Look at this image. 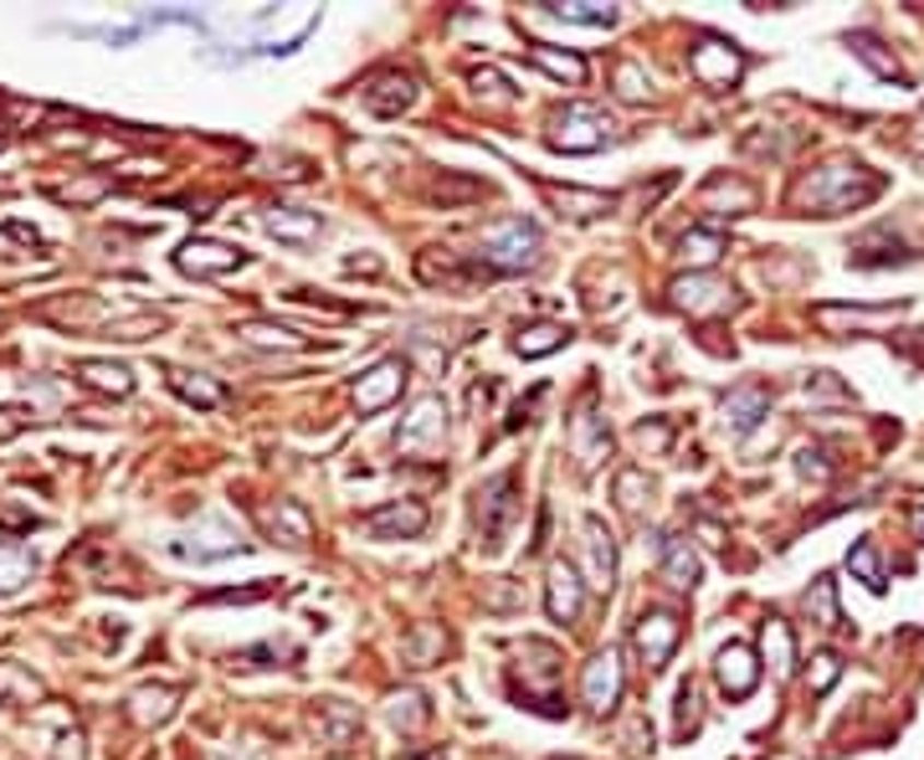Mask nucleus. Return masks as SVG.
I'll use <instances>...</instances> for the list:
<instances>
[{"label": "nucleus", "instance_id": "obj_18", "mask_svg": "<svg viewBox=\"0 0 924 760\" xmlns=\"http://www.w3.org/2000/svg\"><path fill=\"white\" fill-rule=\"evenodd\" d=\"M175 268L190 272V278H226V272L242 268V253L226 242H185L175 253Z\"/></svg>", "mask_w": 924, "mask_h": 760}, {"label": "nucleus", "instance_id": "obj_19", "mask_svg": "<svg viewBox=\"0 0 924 760\" xmlns=\"http://www.w3.org/2000/svg\"><path fill=\"white\" fill-rule=\"evenodd\" d=\"M765 411H771V390L756 386V381H750V386H735L729 396H724V426L739 432V437H745L750 426H760Z\"/></svg>", "mask_w": 924, "mask_h": 760}, {"label": "nucleus", "instance_id": "obj_33", "mask_svg": "<svg viewBox=\"0 0 924 760\" xmlns=\"http://www.w3.org/2000/svg\"><path fill=\"white\" fill-rule=\"evenodd\" d=\"M129 714H134V725H165L175 714V689H139L129 699Z\"/></svg>", "mask_w": 924, "mask_h": 760}, {"label": "nucleus", "instance_id": "obj_27", "mask_svg": "<svg viewBox=\"0 0 924 760\" xmlns=\"http://www.w3.org/2000/svg\"><path fill=\"white\" fill-rule=\"evenodd\" d=\"M529 62L545 68L550 78H560V83H571V87L586 83V57H575V51H554V47H545V42H535V47H529Z\"/></svg>", "mask_w": 924, "mask_h": 760}, {"label": "nucleus", "instance_id": "obj_48", "mask_svg": "<svg viewBox=\"0 0 924 760\" xmlns=\"http://www.w3.org/2000/svg\"><path fill=\"white\" fill-rule=\"evenodd\" d=\"M638 442L647 447V453H663V447H668V422H653V426L642 422L638 426Z\"/></svg>", "mask_w": 924, "mask_h": 760}, {"label": "nucleus", "instance_id": "obj_9", "mask_svg": "<svg viewBox=\"0 0 924 760\" xmlns=\"http://www.w3.org/2000/svg\"><path fill=\"white\" fill-rule=\"evenodd\" d=\"M406 360H381V365H370L360 381H354V411L360 417H375V411H386L390 401H401L406 390Z\"/></svg>", "mask_w": 924, "mask_h": 760}, {"label": "nucleus", "instance_id": "obj_25", "mask_svg": "<svg viewBox=\"0 0 924 760\" xmlns=\"http://www.w3.org/2000/svg\"><path fill=\"white\" fill-rule=\"evenodd\" d=\"M545 196H550L554 206H560V217H575V221H590V217H606L611 211V196H601V190H560V186H545Z\"/></svg>", "mask_w": 924, "mask_h": 760}, {"label": "nucleus", "instance_id": "obj_6", "mask_svg": "<svg viewBox=\"0 0 924 760\" xmlns=\"http://www.w3.org/2000/svg\"><path fill=\"white\" fill-rule=\"evenodd\" d=\"M442 437H447V406H442V396L411 401L401 432H396V447H401L406 457H421V453H437Z\"/></svg>", "mask_w": 924, "mask_h": 760}, {"label": "nucleus", "instance_id": "obj_4", "mask_svg": "<svg viewBox=\"0 0 924 760\" xmlns=\"http://www.w3.org/2000/svg\"><path fill=\"white\" fill-rule=\"evenodd\" d=\"M689 72H693V83H704V87H735L739 72H745V51L729 36H699L689 51Z\"/></svg>", "mask_w": 924, "mask_h": 760}, {"label": "nucleus", "instance_id": "obj_21", "mask_svg": "<svg viewBox=\"0 0 924 760\" xmlns=\"http://www.w3.org/2000/svg\"><path fill=\"white\" fill-rule=\"evenodd\" d=\"M663 581L678 586V592H693L699 586V556L683 535H663Z\"/></svg>", "mask_w": 924, "mask_h": 760}, {"label": "nucleus", "instance_id": "obj_28", "mask_svg": "<svg viewBox=\"0 0 924 760\" xmlns=\"http://www.w3.org/2000/svg\"><path fill=\"white\" fill-rule=\"evenodd\" d=\"M760 647H765V658H771L775 678H791V668H796V638H791V627L781 622V617H771V622H765V632H760Z\"/></svg>", "mask_w": 924, "mask_h": 760}, {"label": "nucleus", "instance_id": "obj_2", "mask_svg": "<svg viewBox=\"0 0 924 760\" xmlns=\"http://www.w3.org/2000/svg\"><path fill=\"white\" fill-rule=\"evenodd\" d=\"M478 257H483L493 272H524L535 268L539 257V226L524 217H504L493 221L483 232V247H478Z\"/></svg>", "mask_w": 924, "mask_h": 760}, {"label": "nucleus", "instance_id": "obj_32", "mask_svg": "<svg viewBox=\"0 0 924 760\" xmlns=\"http://www.w3.org/2000/svg\"><path fill=\"white\" fill-rule=\"evenodd\" d=\"M165 381H169V390L185 396L190 406H221L226 401V386H217V381H206V375H196V371H165Z\"/></svg>", "mask_w": 924, "mask_h": 760}, {"label": "nucleus", "instance_id": "obj_7", "mask_svg": "<svg viewBox=\"0 0 924 760\" xmlns=\"http://www.w3.org/2000/svg\"><path fill=\"white\" fill-rule=\"evenodd\" d=\"M565 442H571V457L581 463V473H590V468H601L606 457H611V432H606V417L596 411V401H590V396L571 411Z\"/></svg>", "mask_w": 924, "mask_h": 760}, {"label": "nucleus", "instance_id": "obj_35", "mask_svg": "<svg viewBox=\"0 0 924 760\" xmlns=\"http://www.w3.org/2000/svg\"><path fill=\"white\" fill-rule=\"evenodd\" d=\"M32 571H36V556L26 545L0 540V592H16L21 581H32Z\"/></svg>", "mask_w": 924, "mask_h": 760}, {"label": "nucleus", "instance_id": "obj_5", "mask_svg": "<svg viewBox=\"0 0 924 760\" xmlns=\"http://www.w3.org/2000/svg\"><path fill=\"white\" fill-rule=\"evenodd\" d=\"M514 489H519V478H514V473L488 478L483 489H478V540H483L488 550H499V545H504L508 519L519 514V499H514Z\"/></svg>", "mask_w": 924, "mask_h": 760}, {"label": "nucleus", "instance_id": "obj_11", "mask_svg": "<svg viewBox=\"0 0 924 760\" xmlns=\"http://www.w3.org/2000/svg\"><path fill=\"white\" fill-rule=\"evenodd\" d=\"M581 571H586V586H596V592L617 586V540L601 519L581 524Z\"/></svg>", "mask_w": 924, "mask_h": 760}, {"label": "nucleus", "instance_id": "obj_8", "mask_svg": "<svg viewBox=\"0 0 924 760\" xmlns=\"http://www.w3.org/2000/svg\"><path fill=\"white\" fill-rule=\"evenodd\" d=\"M668 293H672V308H683V314H693V319L724 314V308L735 304V288L720 283V278H709V272H689V278H672Z\"/></svg>", "mask_w": 924, "mask_h": 760}, {"label": "nucleus", "instance_id": "obj_45", "mask_svg": "<svg viewBox=\"0 0 924 760\" xmlns=\"http://www.w3.org/2000/svg\"><path fill=\"white\" fill-rule=\"evenodd\" d=\"M693 729H699V689L683 683V689H678V735L689 740Z\"/></svg>", "mask_w": 924, "mask_h": 760}, {"label": "nucleus", "instance_id": "obj_1", "mask_svg": "<svg viewBox=\"0 0 924 760\" xmlns=\"http://www.w3.org/2000/svg\"><path fill=\"white\" fill-rule=\"evenodd\" d=\"M878 196V175L857 165V160H832V165L811 169L807 180L796 186V201L817 211V217H842V211H853V206L874 201Z\"/></svg>", "mask_w": 924, "mask_h": 760}, {"label": "nucleus", "instance_id": "obj_34", "mask_svg": "<svg viewBox=\"0 0 924 760\" xmlns=\"http://www.w3.org/2000/svg\"><path fill=\"white\" fill-rule=\"evenodd\" d=\"M847 47H853L857 57H863V62H868V68L878 72V78H889V83H904V68H899L889 51H884V42H878V36L853 32V36H847Z\"/></svg>", "mask_w": 924, "mask_h": 760}, {"label": "nucleus", "instance_id": "obj_17", "mask_svg": "<svg viewBox=\"0 0 924 760\" xmlns=\"http://www.w3.org/2000/svg\"><path fill=\"white\" fill-rule=\"evenodd\" d=\"M247 545L236 540V529L232 524H221V519H206L201 524V540L190 535V540H169V556H180V560H196V565H206V560H226V556H242Z\"/></svg>", "mask_w": 924, "mask_h": 760}, {"label": "nucleus", "instance_id": "obj_46", "mask_svg": "<svg viewBox=\"0 0 924 760\" xmlns=\"http://www.w3.org/2000/svg\"><path fill=\"white\" fill-rule=\"evenodd\" d=\"M617 93H622V98H647V72L638 68V62H622V68H617Z\"/></svg>", "mask_w": 924, "mask_h": 760}, {"label": "nucleus", "instance_id": "obj_10", "mask_svg": "<svg viewBox=\"0 0 924 760\" xmlns=\"http://www.w3.org/2000/svg\"><path fill=\"white\" fill-rule=\"evenodd\" d=\"M360 98H365L370 114L396 119V114H406V108L417 103V78H411V72H401V68H381V72H370V78H365Z\"/></svg>", "mask_w": 924, "mask_h": 760}, {"label": "nucleus", "instance_id": "obj_23", "mask_svg": "<svg viewBox=\"0 0 924 760\" xmlns=\"http://www.w3.org/2000/svg\"><path fill=\"white\" fill-rule=\"evenodd\" d=\"M236 335H242V344H253V350H303V344H308L299 329L272 324V319H247Z\"/></svg>", "mask_w": 924, "mask_h": 760}, {"label": "nucleus", "instance_id": "obj_43", "mask_svg": "<svg viewBox=\"0 0 924 760\" xmlns=\"http://www.w3.org/2000/svg\"><path fill=\"white\" fill-rule=\"evenodd\" d=\"M386 714H390V725L396 729H417L421 720H426V699H421V693H396Z\"/></svg>", "mask_w": 924, "mask_h": 760}, {"label": "nucleus", "instance_id": "obj_42", "mask_svg": "<svg viewBox=\"0 0 924 760\" xmlns=\"http://www.w3.org/2000/svg\"><path fill=\"white\" fill-rule=\"evenodd\" d=\"M893 308H832V304H822L817 308V324L822 329H838V324H874V319H889Z\"/></svg>", "mask_w": 924, "mask_h": 760}, {"label": "nucleus", "instance_id": "obj_13", "mask_svg": "<svg viewBox=\"0 0 924 760\" xmlns=\"http://www.w3.org/2000/svg\"><path fill=\"white\" fill-rule=\"evenodd\" d=\"M581 693H586L590 714H611V710H617V699H622V653H617V647H606V653H596V658L586 663Z\"/></svg>", "mask_w": 924, "mask_h": 760}, {"label": "nucleus", "instance_id": "obj_47", "mask_svg": "<svg viewBox=\"0 0 924 760\" xmlns=\"http://www.w3.org/2000/svg\"><path fill=\"white\" fill-rule=\"evenodd\" d=\"M807 401H847V390H842L827 371H817V375L807 381Z\"/></svg>", "mask_w": 924, "mask_h": 760}, {"label": "nucleus", "instance_id": "obj_50", "mask_svg": "<svg viewBox=\"0 0 924 760\" xmlns=\"http://www.w3.org/2000/svg\"><path fill=\"white\" fill-rule=\"evenodd\" d=\"M909 519H914V535H920V540H924V508H914Z\"/></svg>", "mask_w": 924, "mask_h": 760}, {"label": "nucleus", "instance_id": "obj_49", "mask_svg": "<svg viewBox=\"0 0 924 760\" xmlns=\"http://www.w3.org/2000/svg\"><path fill=\"white\" fill-rule=\"evenodd\" d=\"M472 83H478V93H483V87H488L493 98H504V103L514 98V93H508V83H504V78H499V72H472Z\"/></svg>", "mask_w": 924, "mask_h": 760}, {"label": "nucleus", "instance_id": "obj_20", "mask_svg": "<svg viewBox=\"0 0 924 760\" xmlns=\"http://www.w3.org/2000/svg\"><path fill=\"white\" fill-rule=\"evenodd\" d=\"M262 226H268L278 242H314L324 232L319 211H303V206H272L268 217H262Z\"/></svg>", "mask_w": 924, "mask_h": 760}, {"label": "nucleus", "instance_id": "obj_39", "mask_svg": "<svg viewBox=\"0 0 924 760\" xmlns=\"http://www.w3.org/2000/svg\"><path fill=\"white\" fill-rule=\"evenodd\" d=\"M447 647V638H442V627H417L411 638L401 642V653L411 668H426V663H437V653Z\"/></svg>", "mask_w": 924, "mask_h": 760}, {"label": "nucleus", "instance_id": "obj_44", "mask_svg": "<svg viewBox=\"0 0 924 760\" xmlns=\"http://www.w3.org/2000/svg\"><path fill=\"white\" fill-rule=\"evenodd\" d=\"M838 678H842V658H838V653H817V658H811V678H807V689L817 693V699H822V693L832 689Z\"/></svg>", "mask_w": 924, "mask_h": 760}, {"label": "nucleus", "instance_id": "obj_26", "mask_svg": "<svg viewBox=\"0 0 924 760\" xmlns=\"http://www.w3.org/2000/svg\"><path fill=\"white\" fill-rule=\"evenodd\" d=\"M571 344V329L565 324H529V329H519V339H514V350H519L524 360H545L554 355V350H565Z\"/></svg>", "mask_w": 924, "mask_h": 760}, {"label": "nucleus", "instance_id": "obj_24", "mask_svg": "<svg viewBox=\"0 0 924 760\" xmlns=\"http://www.w3.org/2000/svg\"><path fill=\"white\" fill-rule=\"evenodd\" d=\"M678 257H683L693 272L714 268V262L724 257V232H714V226H693V232H683V242H678Z\"/></svg>", "mask_w": 924, "mask_h": 760}, {"label": "nucleus", "instance_id": "obj_36", "mask_svg": "<svg viewBox=\"0 0 924 760\" xmlns=\"http://www.w3.org/2000/svg\"><path fill=\"white\" fill-rule=\"evenodd\" d=\"M704 206H729V217H739V211H750L756 206V190L745 186V180H729V175H714L704 190Z\"/></svg>", "mask_w": 924, "mask_h": 760}, {"label": "nucleus", "instance_id": "obj_30", "mask_svg": "<svg viewBox=\"0 0 924 760\" xmlns=\"http://www.w3.org/2000/svg\"><path fill=\"white\" fill-rule=\"evenodd\" d=\"M78 375H83V386L108 390V396H129V390H134V375H129V365H114V360H83V365H78Z\"/></svg>", "mask_w": 924, "mask_h": 760}, {"label": "nucleus", "instance_id": "obj_37", "mask_svg": "<svg viewBox=\"0 0 924 760\" xmlns=\"http://www.w3.org/2000/svg\"><path fill=\"white\" fill-rule=\"evenodd\" d=\"M847 571L868 586V592H884L889 581H884V560H878V545L874 540H857L853 550H847Z\"/></svg>", "mask_w": 924, "mask_h": 760}, {"label": "nucleus", "instance_id": "obj_38", "mask_svg": "<svg viewBox=\"0 0 924 760\" xmlns=\"http://www.w3.org/2000/svg\"><path fill=\"white\" fill-rule=\"evenodd\" d=\"M807 617L817 627H838L842 617H838V581L832 575H817L811 581V592H807Z\"/></svg>", "mask_w": 924, "mask_h": 760}, {"label": "nucleus", "instance_id": "obj_15", "mask_svg": "<svg viewBox=\"0 0 924 760\" xmlns=\"http://www.w3.org/2000/svg\"><path fill=\"white\" fill-rule=\"evenodd\" d=\"M360 529H365V535H375V540H411V535H421V529H426V508H421L417 499L381 504V508H370V514H360Z\"/></svg>", "mask_w": 924, "mask_h": 760}, {"label": "nucleus", "instance_id": "obj_16", "mask_svg": "<svg viewBox=\"0 0 924 760\" xmlns=\"http://www.w3.org/2000/svg\"><path fill=\"white\" fill-rule=\"evenodd\" d=\"M714 678H720L724 699H750L760 683V663L745 642H724L720 658H714Z\"/></svg>", "mask_w": 924, "mask_h": 760}, {"label": "nucleus", "instance_id": "obj_3", "mask_svg": "<svg viewBox=\"0 0 924 760\" xmlns=\"http://www.w3.org/2000/svg\"><path fill=\"white\" fill-rule=\"evenodd\" d=\"M606 139H611V119L596 103H571V108H560L550 119V150L560 154H590L601 150Z\"/></svg>", "mask_w": 924, "mask_h": 760}, {"label": "nucleus", "instance_id": "obj_12", "mask_svg": "<svg viewBox=\"0 0 924 760\" xmlns=\"http://www.w3.org/2000/svg\"><path fill=\"white\" fill-rule=\"evenodd\" d=\"M678 638H683V627H678V617H672V611H663V607L642 611L638 632H632V642H638V653H642V663H647V668H668Z\"/></svg>", "mask_w": 924, "mask_h": 760}, {"label": "nucleus", "instance_id": "obj_29", "mask_svg": "<svg viewBox=\"0 0 924 760\" xmlns=\"http://www.w3.org/2000/svg\"><path fill=\"white\" fill-rule=\"evenodd\" d=\"M314 729H319V740L329 745V750H350V740L360 735V720H354L344 704H324L319 720H314Z\"/></svg>", "mask_w": 924, "mask_h": 760}, {"label": "nucleus", "instance_id": "obj_14", "mask_svg": "<svg viewBox=\"0 0 924 760\" xmlns=\"http://www.w3.org/2000/svg\"><path fill=\"white\" fill-rule=\"evenodd\" d=\"M581 601H586V581H581V571L565 565V560H554L550 575H545V611H550V622L571 627L575 617H581Z\"/></svg>", "mask_w": 924, "mask_h": 760}, {"label": "nucleus", "instance_id": "obj_31", "mask_svg": "<svg viewBox=\"0 0 924 760\" xmlns=\"http://www.w3.org/2000/svg\"><path fill=\"white\" fill-rule=\"evenodd\" d=\"M42 678L21 663H0V704H36L42 699Z\"/></svg>", "mask_w": 924, "mask_h": 760}, {"label": "nucleus", "instance_id": "obj_22", "mask_svg": "<svg viewBox=\"0 0 924 760\" xmlns=\"http://www.w3.org/2000/svg\"><path fill=\"white\" fill-rule=\"evenodd\" d=\"M262 519H268V529L283 545H308V540H314V519H308V508L293 504V499H278Z\"/></svg>", "mask_w": 924, "mask_h": 760}, {"label": "nucleus", "instance_id": "obj_41", "mask_svg": "<svg viewBox=\"0 0 924 760\" xmlns=\"http://www.w3.org/2000/svg\"><path fill=\"white\" fill-rule=\"evenodd\" d=\"M653 499V483H647V473L642 468H627L622 478H617V504L627 508V514H642V504Z\"/></svg>", "mask_w": 924, "mask_h": 760}, {"label": "nucleus", "instance_id": "obj_40", "mask_svg": "<svg viewBox=\"0 0 924 760\" xmlns=\"http://www.w3.org/2000/svg\"><path fill=\"white\" fill-rule=\"evenodd\" d=\"M550 16L575 21V26H611L617 5H590V0H571V5H550Z\"/></svg>", "mask_w": 924, "mask_h": 760}, {"label": "nucleus", "instance_id": "obj_51", "mask_svg": "<svg viewBox=\"0 0 924 760\" xmlns=\"http://www.w3.org/2000/svg\"><path fill=\"white\" fill-rule=\"evenodd\" d=\"M920 150H924V119H920Z\"/></svg>", "mask_w": 924, "mask_h": 760}]
</instances>
